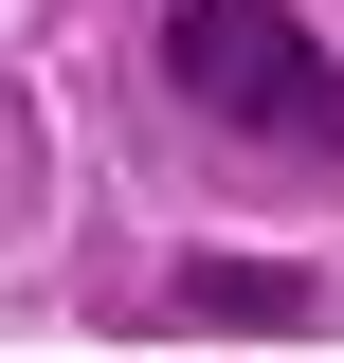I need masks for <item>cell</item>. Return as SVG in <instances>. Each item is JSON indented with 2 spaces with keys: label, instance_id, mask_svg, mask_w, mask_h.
I'll use <instances>...</instances> for the list:
<instances>
[{
  "label": "cell",
  "instance_id": "cell-1",
  "mask_svg": "<svg viewBox=\"0 0 344 363\" xmlns=\"http://www.w3.org/2000/svg\"><path fill=\"white\" fill-rule=\"evenodd\" d=\"M164 91L272 164H344V55L290 0H164Z\"/></svg>",
  "mask_w": 344,
  "mask_h": 363
},
{
  "label": "cell",
  "instance_id": "cell-2",
  "mask_svg": "<svg viewBox=\"0 0 344 363\" xmlns=\"http://www.w3.org/2000/svg\"><path fill=\"white\" fill-rule=\"evenodd\" d=\"M181 309H200V327H308L326 291H308V272H200Z\"/></svg>",
  "mask_w": 344,
  "mask_h": 363
}]
</instances>
